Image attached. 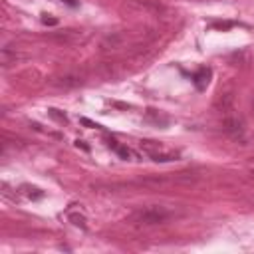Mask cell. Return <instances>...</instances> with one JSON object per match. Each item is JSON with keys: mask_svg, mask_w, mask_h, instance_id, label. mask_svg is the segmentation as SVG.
Listing matches in <instances>:
<instances>
[{"mask_svg": "<svg viewBox=\"0 0 254 254\" xmlns=\"http://www.w3.org/2000/svg\"><path fill=\"white\" fill-rule=\"evenodd\" d=\"M173 211H169L167 207H161V205H151V207H145V209H139L135 211L129 220L133 225H139V227H155V225H163L169 218H173Z\"/></svg>", "mask_w": 254, "mask_h": 254, "instance_id": "6da1fadb", "label": "cell"}, {"mask_svg": "<svg viewBox=\"0 0 254 254\" xmlns=\"http://www.w3.org/2000/svg\"><path fill=\"white\" fill-rule=\"evenodd\" d=\"M141 151H143V153H145L149 159H153V161H157V163L175 161V159L179 157V153H177V151H173V149H167V147H163L161 143H157V141H149V139L141 141Z\"/></svg>", "mask_w": 254, "mask_h": 254, "instance_id": "7a4b0ae2", "label": "cell"}, {"mask_svg": "<svg viewBox=\"0 0 254 254\" xmlns=\"http://www.w3.org/2000/svg\"><path fill=\"white\" fill-rule=\"evenodd\" d=\"M222 129H225V133L234 139V141H244L246 139V127H244V121L242 117H238L236 113H225V117H222Z\"/></svg>", "mask_w": 254, "mask_h": 254, "instance_id": "3957f363", "label": "cell"}, {"mask_svg": "<svg viewBox=\"0 0 254 254\" xmlns=\"http://www.w3.org/2000/svg\"><path fill=\"white\" fill-rule=\"evenodd\" d=\"M85 84V74L80 70H72V72H64L58 78H54V85L60 89H74Z\"/></svg>", "mask_w": 254, "mask_h": 254, "instance_id": "277c9868", "label": "cell"}, {"mask_svg": "<svg viewBox=\"0 0 254 254\" xmlns=\"http://www.w3.org/2000/svg\"><path fill=\"white\" fill-rule=\"evenodd\" d=\"M127 6L137 12H145V14H155L161 10V6L153 2V0H127Z\"/></svg>", "mask_w": 254, "mask_h": 254, "instance_id": "5b68a950", "label": "cell"}, {"mask_svg": "<svg viewBox=\"0 0 254 254\" xmlns=\"http://www.w3.org/2000/svg\"><path fill=\"white\" fill-rule=\"evenodd\" d=\"M68 220L72 222L74 227L82 229V231L87 229V218H85V214L80 212V211H76V209H70V211H68Z\"/></svg>", "mask_w": 254, "mask_h": 254, "instance_id": "8992f818", "label": "cell"}, {"mask_svg": "<svg viewBox=\"0 0 254 254\" xmlns=\"http://www.w3.org/2000/svg\"><path fill=\"white\" fill-rule=\"evenodd\" d=\"M121 159H125V161H131V159H135V155H133V151L129 149V147H125V145H119L115 139H109V143H107Z\"/></svg>", "mask_w": 254, "mask_h": 254, "instance_id": "52a82bcc", "label": "cell"}, {"mask_svg": "<svg viewBox=\"0 0 254 254\" xmlns=\"http://www.w3.org/2000/svg\"><path fill=\"white\" fill-rule=\"evenodd\" d=\"M209 78H211V70L203 68V70L195 76V85H197L199 89H205V87L209 85Z\"/></svg>", "mask_w": 254, "mask_h": 254, "instance_id": "ba28073f", "label": "cell"}, {"mask_svg": "<svg viewBox=\"0 0 254 254\" xmlns=\"http://www.w3.org/2000/svg\"><path fill=\"white\" fill-rule=\"evenodd\" d=\"M22 193H24L26 197H30V199H40V197H44V193H42L38 187H30V185H24V187H22Z\"/></svg>", "mask_w": 254, "mask_h": 254, "instance_id": "9c48e42d", "label": "cell"}, {"mask_svg": "<svg viewBox=\"0 0 254 254\" xmlns=\"http://www.w3.org/2000/svg\"><path fill=\"white\" fill-rule=\"evenodd\" d=\"M147 119H153L155 123H163V125H165V123L169 121L167 117H163V115H159V113H157V111H153V109H149V111H147Z\"/></svg>", "mask_w": 254, "mask_h": 254, "instance_id": "30bf717a", "label": "cell"}, {"mask_svg": "<svg viewBox=\"0 0 254 254\" xmlns=\"http://www.w3.org/2000/svg\"><path fill=\"white\" fill-rule=\"evenodd\" d=\"M48 113H50V117H54V119L60 121V123H66V121H68V117L64 115V113H60L58 109H48Z\"/></svg>", "mask_w": 254, "mask_h": 254, "instance_id": "8fae6325", "label": "cell"}, {"mask_svg": "<svg viewBox=\"0 0 254 254\" xmlns=\"http://www.w3.org/2000/svg\"><path fill=\"white\" fill-rule=\"evenodd\" d=\"M42 22H44V24H52V26H56V24H58V20H54V18H46V16L42 18Z\"/></svg>", "mask_w": 254, "mask_h": 254, "instance_id": "7c38bea8", "label": "cell"}, {"mask_svg": "<svg viewBox=\"0 0 254 254\" xmlns=\"http://www.w3.org/2000/svg\"><path fill=\"white\" fill-rule=\"evenodd\" d=\"M62 2H66L68 6H78V0H62Z\"/></svg>", "mask_w": 254, "mask_h": 254, "instance_id": "4fadbf2b", "label": "cell"}]
</instances>
